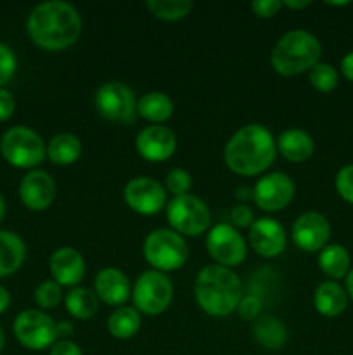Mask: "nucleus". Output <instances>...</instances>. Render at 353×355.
I'll list each match as a JSON object with an SVG mask.
<instances>
[{"label": "nucleus", "mask_w": 353, "mask_h": 355, "mask_svg": "<svg viewBox=\"0 0 353 355\" xmlns=\"http://www.w3.org/2000/svg\"><path fill=\"white\" fill-rule=\"evenodd\" d=\"M26 30L38 47L45 51H62L78 40L82 33V17L71 3L51 0L31 10Z\"/></svg>", "instance_id": "nucleus-1"}, {"label": "nucleus", "mask_w": 353, "mask_h": 355, "mask_svg": "<svg viewBox=\"0 0 353 355\" xmlns=\"http://www.w3.org/2000/svg\"><path fill=\"white\" fill-rule=\"evenodd\" d=\"M277 155L275 139L269 128L251 123L239 128L225 146L224 158L228 170L242 177H253L265 172Z\"/></svg>", "instance_id": "nucleus-2"}, {"label": "nucleus", "mask_w": 353, "mask_h": 355, "mask_svg": "<svg viewBox=\"0 0 353 355\" xmlns=\"http://www.w3.org/2000/svg\"><path fill=\"white\" fill-rule=\"evenodd\" d=\"M194 295L201 311L213 318H225L237 311L244 291L234 270L215 263L199 270L194 283Z\"/></svg>", "instance_id": "nucleus-3"}, {"label": "nucleus", "mask_w": 353, "mask_h": 355, "mask_svg": "<svg viewBox=\"0 0 353 355\" xmlns=\"http://www.w3.org/2000/svg\"><path fill=\"white\" fill-rule=\"evenodd\" d=\"M322 47L315 35L305 30L287 31L273 47L270 62L282 76H296L318 64Z\"/></svg>", "instance_id": "nucleus-4"}, {"label": "nucleus", "mask_w": 353, "mask_h": 355, "mask_svg": "<svg viewBox=\"0 0 353 355\" xmlns=\"http://www.w3.org/2000/svg\"><path fill=\"white\" fill-rule=\"evenodd\" d=\"M142 252L152 270H159L163 274L180 269L189 259V246L185 239L172 229H156L149 232Z\"/></svg>", "instance_id": "nucleus-5"}, {"label": "nucleus", "mask_w": 353, "mask_h": 355, "mask_svg": "<svg viewBox=\"0 0 353 355\" xmlns=\"http://www.w3.org/2000/svg\"><path fill=\"white\" fill-rule=\"evenodd\" d=\"M3 159L16 168H33L47 156L40 135L28 127H12L0 139Z\"/></svg>", "instance_id": "nucleus-6"}, {"label": "nucleus", "mask_w": 353, "mask_h": 355, "mask_svg": "<svg viewBox=\"0 0 353 355\" xmlns=\"http://www.w3.org/2000/svg\"><path fill=\"white\" fill-rule=\"evenodd\" d=\"M166 218L176 234L196 238L210 227L211 214L203 200L192 194H183L172 198L166 207Z\"/></svg>", "instance_id": "nucleus-7"}, {"label": "nucleus", "mask_w": 353, "mask_h": 355, "mask_svg": "<svg viewBox=\"0 0 353 355\" xmlns=\"http://www.w3.org/2000/svg\"><path fill=\"white\" fill-rule=\"evenodd\" d=\"M135 311L147 315H158L170 307L173 300V284L159 270H145L132 290Z\"/></svg>", "instance_id": "nucleus-8"}, {"label": "nucleus", "mask_w": 353, "mask_h": 355, "mask_svg": "<svg viewBox=\"0 0 353 355\" xmlns=\"http://www.w3.org/2000/svg\"><path fill=\"white\" fill-rule=\"evenodd\" d=\"M14 335L17 342L30 350H45L57 342V322L37 309L23 311L14 319Z\"/></svg>", "instance_id": "nucleus-9"}, {"label": "nucleus", "mask_w": 353, "mask_h": 355, "mask_svg": "<svg viewBox=\"0 0 353 355\" xmlns=\"http://www.w3.org/2000/svg\"><path fill=\"white\" fill-rule=\"evenodd\" d=\"M96 107L106 120L121 125H132L137 120V101L128 85L107 82L96 92Z\"/></svg>", "instance_id": "nucleus-10"}, {"label": "nucleus", "mask_w": 353, "mask_h": 355, "mask_svg": "<svg viewBox=\"0 0 353 355\" xmlns=\"http://www.w3.org/2000/svg\"><path fill=\"white\" fill-rule=\"evenodd\" d=\"M206 248L211 259L221 267H237L246 259V241L230 224H218L206 238Z\"/></svg>", "instance_id": "nucleus-11"}, {"label": "nucleus", "mask_w": 353, "mask_h": 355, "mask_svg": "<svg viewBox=\"0 0 353 355\" xmlns=\"http://www.w3.org/2000/svg\"><path fill=\"white\" fill-rule=\"evenodd\" d=\"M293 179L282 172H273L262 177L253 189V200L263 211H280L294 198Z\"/></svg>", "instance_id": "nucleus-12"}, {"label": "nucleus", "mask_w": 353, "mask_h": 355, "mask_svg": "<svg viewBox=\"0 0 353 355\" xmlns=\"http://www.w3.org/2000/svg\"><path fill=\"white\" fill-rule=\"evenodd\" d=\"M123 196L128 207L141 215L159 214L166 203L165 189L151 177H135L128 180Z\"/></svg>", "instance_id": "nucleus-13"}, {"label": "nucleus", "mask_w": 353, "mask_h": 355, "mask_svg": "<svg viewBox=\"0 0 353 355\" xmlns=\"http://www.w3.org/2000/svg\"><path fill=\"white\" fill-rule=\"evenodd\" d=\"M291 236L294 245L303 252H320L327 246L331 238V225L327 218L318 211H305L293 224Z\"/></svg>", "instance_id": "nucleus-14"}, {"label": "nucleus", "mask_w": 353, "mask_h": 355, "mask_svg": "<svg viewBox=\"0 0 353 355\" xmlns=\"http://www.w3.org/2000/svg\"><path fill=\"white\" fill-rule=\"evenodd\" d=\"M137 153L152 163L166 162L176 151V137L165 125H149L135 139Z\"/></svg>", "instance_id": "nucleus-15"}, {"label": "nucleus", "mask_w": 353, "mask_h": 355, "mask_svg": "<svg viewBox=\"0 0 353 355\" xmlns=\"http://www.w3.org/2000/svg\"><path fill=\"white\" fill-rule=\"evenodd\" d=\"M19 198L26 208L44 211L55 198V182L44 170H31L21 179Z\"/></svg>", "instance_id": "nucleus-16"}, {"label": "nucleus", "mask_w": 353, "mask_h": 355, "mask_svg": "<svg viewBox=\"0 0 353 355\" xmlns=\"http://www.w3.org/2000/svg\"><path fill=\"white\" fill-rule=\"evenodd\" d=\"M249 243L258 255L273 259L286 250V231L273 218H258L249 227Z\"/></svg>", "instance_id": "nucleus-17"}, {"label": "nucleus", "mask_w": 353, "mask_h": 355, "mask_svg": "<svg viewBox=\"0 0 353 355\" xmlns=\"http://www.w3.org/2000/svg\"><path fill=\"white\" fill-rule=\"evenodd\" d=\"M48 269L59 286L76 288V284L85 276V260L78 250L64 246L52 253Z\"/></svg>", "instance_id": "nucleus-18"}, {"label": "nucleus", "mask_w": 353, "mask_h": 355, "mask_svg": "<svg viewBox=\"0 0 353 355\" xmlns=\"http://www.w3.org/2000/svg\"><path fill=\"white\" fill-rule=\"evenodd\" d=\"M93 290H96L97 298L102 300L104 304L121 307L130 297L132 286L128 277L121 270L114 269V267H107V269H102L96 276Z\"/></svg>", "instance_id": "nucleus-19"}, {"label": "nucleus", "mask_w": 353, "mask_h": 355, "mask_svg": "<svg viewBox=\"0 0 353 355\" xmlns=\"http://www.w3.org/2000/svg\"><path fill=\"white\" fill-rule=\"evenodd\" d=\"M277 151L287 159V162L293 163H303L314 155V139L310 137V134H307L305 130L300 128H289V130H284L282 134L277 137L275 141Z\"/></svg>", "instance_id": "nucleus-20"}, {"label": "nucleus", "mask_w": 353, "mask_h": 355, "mask_svg": "<svg viewBox=\"0 0 353 355\" xmlns=\"http://www.w3.org/2000/svg\"><path fill=\"white\" fill-rule=\"evenodd\" d=\"M348 295L336 281H324L317 286L314 295V305L324 318H338L346 311Z\"/></svg>", "instance_id": "nucleus-21"}, {"label": "nucleus", "mask_w": 353, "mask_h": 355, "mask_svg": "<svg viewBox=\"0 0 353 355\" xmlns=\"http://www.w3.org/2000/svg\"><path fill=\"white\" fill-rule=\"evenodd\" d=\"M26 246L23 239L10 231H0V277L12 276L24 262Z\"/></svg>", "instance_id": "nucleus-22"}, {"label": "nucleus", "mask_w": 353, "mask_h": 355, "mask_svg": "<svg viewBox=\"0 0 353 355\" xmlns=\"http://www.w3.org/2000/svg\"><path fill=\"white\" fill-rule=\"evenodd\" d=\"M253 335L256 342L266 350H279L287 342L286 326L272 315H260L253 324Z\"/></svg>", "instance_id": "nucleus-23"}, {"label": "nucleus", "mask_w": 353, "mask_h": 355, "mask_svg": "<svg viewBox=\"0 0 353 355\" xmlns=\"http://www.w3.org/2000/svg\"><path fill=\"white\" fill-rule=\"evenodd\" d=\"M137 114L151 123H165L173 114V101L163 92L144 94L137 101Z\"/></svg>", "instance_id": "nucleus-24"}, {"label": "nucleus", "mask_w": 353, "mask_h": 355, "mask_svg": "<svg viewBox=\"0 0 353 355\" xmlns=\"http://www.w3.org/2000/svg\"><path fill=\"white\" fill-rule=\"evenodd\" d=\"M82 155V142L76 135L57 134L51 139L47 146V158L59 166L73 165Z\"/></svg>", "instance_id": "nucleus-25"}, {"label": "nucleus", "mask_w": 353, "mask_h": 355, "mask_svg": "<svg viewBox=\"0 0 353 355\" xmlns=\"http://www.w3.org/2000/svg\"><path fill=\"white\" fill-rule=\"evenodd\" d=\"M350 263H352V259H350L348 250L341 245H327L324 250H320V255H318V267L331 279H341L348 276Z\"/></svg>", "instance_id": "nucleus-26"}, {"label": "nucleus", "mask_w": 353, "mask_h": 355, "mask_svg": "<svg viewBox=\"0 0 353 355\" xmlns=\"http://www.w3.org/2000/svg\"><path fill=\"white\" fill-rule=\"evenodd\" d=\"M64 304L73 318L80 319V321H89L90 318L97 314L99 298H97L96 291H92L90 288L76 286L71 291H68Z\"/></svg>", "instance_id": "nucleus-27"}, {"label": "nucleus", "mask_w": 353, "mask_h": 355, "mask_svg": "<svg viewBox=\"0 0 353 355\" xmlns=\"http://www.w3.org/2000/svg\"><path fill=\"white\" fill-rule=\"evenodd\" d=\"M141 329V314L134 307H118L107 319V331L118 340H130Z\"/></svg>", "instance_id": "nucleus-28"}, {"label": "nucleus", "mask_w": 353, "mask_h": 355, "mask_svg": "<svg viewBox=\"0 0 353 355\" xmlns=\"http://www.w3.org/2000/svg\"><path fill=\"white\" fill-rule=\"evenodd\" d=\"M145 7L158 19L179 21L192 10V2L189 0H149Z\"/></svg>", "instance_id": "nucleus-29"}, {"label": "nucleus", "mask_w": 353, "mask_h": 355, "mask_svg": "<svg viewBox=\"0 0 353 355\" xmlns=\"http://www.w3.org/2000/svg\"><path fill=\"white\" fill-rule=\"evenodd\" d=\"M308 78H310V83L314 89H317L318 92H324V94L332 92V90L338 87V82H339V75L338 71H336L334 66L325 64V62H318V64H315L314 68L310 69Z\"/></svg>", "instance_id": "nucleus-30"}, {"label": "nucleus", "mask_w": 353, "mask_h": 355, "mask_svg": "<svg viewBox=\"0 0 353 355\" xmlns=\"http://www.w3.org/2000/svg\"><path fill=\"white\" fill-rule=\"evenodd\" d=\"M33 297L42 309H55L62 302V290L55 281H44L37 286Z\"/></svg>", "instance_id": "nucleus-31"}, {"label": "nucleus", "mask_w": 353, "mask_h": 355, "mask_svg": "<svg viewBox=\"0 0 353 355\" xmlns=\"http://www.w3.org/2000/svg\"><path fill=\"white\" fill-rule=\"evenodd\" d=\"M166 189L175 196H183V194H189L190 187H192V177L187 170L183 168H173L172 172L166 175Z\"/></svg>", "instance_id": "nucleus-32"}, {"label": "nucleus", "mask_w": 353, "mask_h": 355, "mask_svg": "<svg viewBox=\"0 0 353 355\" xmlns=\"http://www.w3.org/2000/svg\"><path fill=\"white\" fill-rule=\"evenodd\" d=\"M17 68V61L14 52L6 44H0V89L10 82Z\"/></svg>", "instance_id": "nucleus-33"}, {"label": "nucleus", "mask_w": 353, "mask_h": 355, "mask_svg": "<svg viewBox=\"0 0 353 355\" xmlns=\"http://www.w3.org/2000/svg\"><path fill=\"white\" fill-rule=\"evenodd\" d=\"M336 191L345 201L353 205V165L343 166L336 175Z\"/></svg>", "instance_id": "nucleus-34"}, {"label": "nucleus", "mask_w": 353, "mask_h": 355, "mask_svg": "<svg viewBox=\"0 0 353 355\" xmlns=\"http://www.w3.org/2000/svg\"><path fill=\"white\" fill-rule=\"evenodd\" d=\"M260 312H262V300L255 295H246L241 298L237 305V314L241 315V319L244 321H256L260 318Z\"/></svg>", "instance_id": "nucleus-35"}, {"label": "nucleus", "mask_w": 353, "mask_h": 355, "mask_svg": "<svg viewBox=\"0 0 353 355\" xmlns=\"http://www.w3.org/2000/svg\"><path fill=\"white\" fill-rule=\"evenodd\" d=\"M284 3L280 0H255L251 3V10L255 16L263 17V19H270V17L277 16Z\"/></svg>", "instance_id": "nucleus-36"}, {"label": "nucleus", "mask_w": 353, "mask_h": 355, "mask_svg": "<svg viewBox=\"0 0 353 355\" xmlns=\"http://www.w3.org/2000/svg\"><path fill=\"white\" fill-rule=\"evenodd\" d=\"M230 220L232 227H251L253 222H255V215H253V210L248 207V205H237L234 210L230 211Z\"/></svg>", "instance_id": "nucleus-37"}, {"label": "nucleus", "mask_w": 353, "mask_h": 355, "mask_svg": "<svg viewBox=\"0 0 353 355\" xmlns=\"http://www.w3.org/2000/svg\"><path fill=\"white\" fill-rule=\"evenodd\" d=\"M16 110V101H14L12 94L6 89H0V121L9 120Z\"/></svg>", "instance_id": "nucleus-38"}, {"label": "nucleus", "mask_w": 353, "mask_h": 355, "mask_svg": "<svg viewBox=\"0 0 353 355\" xmlns=\"http://www.w3.org/2000/svg\"><path fill=\"white\" fill-rule=\"evenodd\" d=\"M51 355H82V349L71 340H57L51 347Z\"/></svg>", "instance_id": "nucleus-39"}, {"label": "nucleus", "mask_w": 353, "mask_h": 355, "mask_svg": "<svg viewBox=\"0 0 353 355\" xmlns=\"http://www.w3.org/2000/svg\"><path fill=\"white\" fill-rule=\"evenodd\" d=\"M341 73L346 80L353 82V52H348V54L343 58L341 61Z\"/></svg>", "instance_id": "nucleus-40"}, {"label": "nucleus", "mask_w": 353, "mask_h": 355, "mask_svg": "<svg viewBox=\"0 0 353 355\" xmlns=\"http://www.w3.org/2000/svg\"><path fill=\"white\" fill-rule=\"evenodd\" d=\"M75 333V328L69 321H61L57 322V338L66 340V336H71Z\"/></svg>", "instance_id": "nucleus-41"}, {"label": "nucleus", "mask_w": 353, "mask_h": 355, "mask_svg": "<svg viewBox=\"0 0 353 355\" xmlns=\"http://www.w3.org/2000/svg\"><path fill=\"white\" fill-rule=\"evenodd\" d=\"M10 305V295L9 291L6 290L3 286H0V314H3V312L9 309Z\"/></svg>", "instance_id": "nucleus-42"}, {"label": "nucleus", "mask_w": 353, "mask_h": 355, "mask_svg": "<svg viewBox=\"0 0 353 355\" xmlns=\"http://www.w3.org/2000/svg\"><path fill=\"white\" fill-rule=\"evenodd\" d=\"M284 7H287V9H305V7L311 6L310 0H286V2H282Z\"/></svg>", "instance_id": "nucleus-43"}, {"label": "nucleus", "mask_w": 353, "mask_h": 355, "mask_svg": "<svg viewBox=\"0 0 353 355\" xmlns=\"http://www.w3.org/2000/svg\"><path fill=\"white\" fill-rule=\"evenodd\" d=\"M235 198H237L239 201L253 200V189H249V187L246 186H241L237 191H235Z\"/></svg>", "instance_id": "nucleus-44"}, {"label": "nucleus", "mask_w": 353, "mask_h": 355, "mask_svg": "<svg viewBox=\"0 0 353 355\" xmlns=\"http://www.w3.org/2000/svg\"><path fill=\"white\" fill-rule=\"evenodd\" d=\"M346 295L353 300V269L346 276Z\"/></svg>", "instance_id": "nucleus-45"}, {"label": "nucleus", "mask_w": 353, "mask_h": 355, "mask_svg": "<svg viewBox=\"0 0 353 355\" xmlns=\"http://www.w3.org/2000/svg\"><path fill=\"white\" fill-rule=\"evenodd\" d=\"M3 215H6V203H3V198L0 196V222H2Z\"/></svg>", "instance_id": "nucleus-46"}, {"label": "nucleus", "mask_w": 353, "mask_h": 355, "mask_svg": "<svg viewBox=\"0 0 353 355\" xmlns=\"http://www.w3.org/2000/svg\"><path fill=\"white\" fill-rule=\"evenodd\" d=\"M3 343H6V335H3V329L2 326H0V352H2L3 349Z\"/></svg>", "instance_id": "nucleus-47"}]
</instances>
